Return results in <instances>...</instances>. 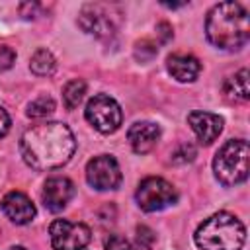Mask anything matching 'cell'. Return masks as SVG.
Masks as SVG:
<instances>
[{"instance_id": "cell-1", "label": "cell", "mask_w": 250, "mask_h": 250, "mask_svg": "<svg viewBox=\"0 0 250 250\" xmlns=\"http://www.w3.org/2000/svg\"><path fill=\"white\" fill-rule=\"evenodd\" d=\"M76 141L72 131L59 121L39 123L21 135L20 150L23 160L35 170H53L70 160Z\"/></svg>"}, {"instance_id": "cell-2", "label": "cell", "mask_w": 250, "mask_h": 250, "mask_svg": "<svg viewBox=\"0 0 250 250\" xmlns=\"http://www.w3.org/2000/svg\"><path fill=\"white\" fill-rule=\"evenodd\" d=\"M205 33L209 43L217 49H240L250 37L248 12L238 2H221L209 10L205 20Z\"/></svg>"}, {"instance_id": "cell-3", "label": "cell", "mask_w": 250, "mask_h": 250, "mask_svg": "<svg viewBox=\"0 0 250 250\" xmlns=\"http://www.w3.org/2000/svg\"><path fill=\"white\" fill-rule=\"evenodd\" d=\"M244 238V225L227 211L211 215L195 230V244L199 250H240Z\"/></svg>"}, {"instance_id": "cell-4", "label": "cell", "mask_w": 250, "mask_h": 250, "mask_svg": "<svg viewBox=\"0 0 250 250\" xmlns=\"http://www.w3.org/2000/svg\"><path fill=\"white\" fill-rule=\"evenodd\" d=\"M248 143L244 139L227 141L213 158V172L225 186H236L248 178Z\"/></svg>"}, {"instance_id": "cell-5", "label": "cell", "mask_w": 250, "mask_h": 250, "mask_svg": "<svg viewBox=\"0 0 250 250\" xmlns=\"http://www.w3.org/2000/svg\"><path fill=\"white\" fill-rule=\"evenodd\" d=\"M84 115L90 121V125L96 131L104 133V135H109V133L117 131L119 125H121V121H123V113H121L119 104L113 98L105 96V94L94 96L86 104Z\"/></svg>"}, {"instance_id": "cell-6", "label": "cell", "mask_w": 250, "mask_h": 250, "mask_svg": "<svg viewBox=\"0 0 250 250\" xmlns=\"http://www.w3.org/2000/svg\"><path fill=\"white\" fill-rule=\"evenodd\" d=\"M135 199L143 211L152 213V211H160V209H166L172 203H176L178 193L170 182L150 176L139 184V188L135 191Z\"/></svg>"}, {"instance_id": "cell-7", "label": "cell", "mask_w": 250, "mask_h": 250, "mask_svg": "<svg viewBox=\"0 0 250 250\" xmlns=\"http://www.w3.org/2000/svg\"><path fill=\"white\" fill-rule=\"evenodd\" d=\"M51 244L55 250H82L90 242V229L84 223L57 219L49 227Z\"/></svg>"}, {"instance_id": "cell-8", "label": "cell", "mask_w": 250, "mask_h": 250, "mask_svg": "<svg viewBox=\"0 0 250 250\" xmlns=\"http://www.w3.org/2000/svg\"><path fill=\"white\" fill-rule=\"evenodd\" d=\"M86 180L94 189H115L121 184V170L113 156H94L86 166Z\"/></svg>"}, {"instance_id": "cell-9", "label": "cell", "mask_w": 250, "mask_h": 250, "mask_svg": "<svg viewBox=\"0 0 250 250\" xmlns=\"http://www.w3.org/2000/svg\"><path fill=\"white\" fill-rule=\"evenodd\" d=\"M111 10H107L105 6L100 4H88L82 8L80 16H78V23L80 27L96 37H111L115 33V21L111 18Z\"/></svg>"}, {"instance_id": "cell-10", "label": "cell", "mask_w": 250, "mask_h": 250, "mask_svg": "<svg viewBox=\"0 0 250 250\" xmlns=\"http://www.w3.org/2000/svg\"><path fill=\"white\" fill-rule=\"evenodd\" d=\"M72 197H74V184L68 178H61V176L49 178L41 191V199L45 207L53 213L62 211Z\"/></svg>"}, {"instance_id": "cell-11", "label": "cell", "mask_w": 250, "mask_h": 250, "mask_svg": "<svg viewBox=\"0 0 250 250\" xmlns=\"http://www.w3.org/2000/svg\"><path fill=\"white\" fill-rule=\"evenodd\" d=\"M2 211L16 225H27L35 217V205L21 191H10V193H6L4 199H2Z\"/></svg>"}, {"instance_id": "cell-12", "label": "cell", "mask_w": 250, "mask_h": 250, "mask_svg": "<svg viewBox=\"0 0 250 250\" xmlns=\"http://www.w3.org/2000/svg\"><path fill=\"white\" fill-rule=\"evenodd\" d=\"M188 123L201 145H211L223 131V119L209 111H191L188 115Z\"/></svg>"}, {"instance_id": "cell-13", "label": "cell", "mask_w": 250, "mask_h": 250, "mask_svg": "<svg viewBox=\"0 0 250 250\" xmlns=\"http://www.w3.org/2000/svg\"><path fill=\"white\" fill-rule=\"evenodd\" d=\"M158 139H160V127L156 123H150V121L133 123L129 127V131H127V141H129L131 148L137 154L150 152L156 146Z\"/></svg>"}, {"instance_id": "cell-14", "label": "cell", "mask_w": 250, "mask_h": 250, "mask_svg": "<svg viewBox=\"0 0 250 250\" xmlns=\"http://www.w3.org/2000/svg\"><path fill=\"white\" fill-rule=\"evenodd\" d=\"M166 66H168V72L180 82H193L201 72L199 61L193 55H184V53L170 55L166 59Z\"/></svg>"}, {"instance_id": "cell-15", "label": "cell", "mask_w": 250, "mask_h": 250, "mask_svg": "<svg viewBox=\"0 0 250 250\" xmlns=\"http://www.w3.org/2000/svg\"><path fill=\"white\" fill-rule=\"evenodd\" d=\"M223 92L232 102H246L250 98V82H248V70L242 68L236 74L229 76L223 84Z\"/></svg>"}, {"instance_id": "cell-16", "label": "cell", "mask_w": 250, "mask_h": 250, "mask_svg": "<svg viewBox=\"0 0 250 250\" xmlns=\"http://www.w3.org/2000/svg\"><path fill=\"white\" fill-rule=\"evenodd\" d=\"M55 57L51 55V51L47 49H39L33 53L31 57V62H29V68L37 74V76H49L53 70H55Z\"/></svg>"}, {"instance_id": "cell-17", "label": "cell", "mask_w": 250, "mask_h": 250, "mask_svg": "<svg viewBox=\"0 0 250 250\" xmlns=\"http://www.w3.org/2000/svg\"><path fill=\"white\" fill-rule=\"evenodd\" d=\"M84 94H86V82L76 78V80H70L64 90H62V100H64V105L68 109H74L80 105V102L84 100Z\"/></svg>"}, {"instance_id": "cell-18", "label": "cell", "mask_w": 250, "mask_h": 250, "mask_svg": "<svg viewBox=\"0 0 250 250\" xmlns=\"http://www.w3.org/2000/svg\"><path fill=\"white\" fill-rule=\"evenodd\" d=\"M53 111H55V102H53V98H47V96H41L27 105L29 117H47Z\"/></svg>"}, {"instance_id": "cell-19", "label": "cell", "mask_w": 250, "mask_h": 250, "mask_svg": "<svg viewBox=\"0 0 250 250\" xmlns=\"http://www.w3.org/2000/svg\"><path fill=\"white\" fill-rule=\"evenodd\" d=\"M154 240H156L154 230L148 229L146 225H139L137 230H135V246H133V250H150Z\"/></svg>"}, {"instance_id": "cell-20", "label": "cell", "mask_w": 250, "mask_h": 250, "mask_svg": "<svg viewBox=\"0 0 250 250\" xmlns=\"http://www.w3.org/2000/svg\"><path fill=\"white\" fill-rule=\"evenodd\" d=\"M156 51H158V47H156V43H152L150 39H143V41H137V43H135V57H137L141 62L150 61V59L156 55Z\"/></svg>"}, {"instance_id": "cell-21", "label": "cell", "mask_w": 250, "mask_h": 250, "mask_svg": "<svg viewBox=\"0 0 250 250\" xmlns=\"http://www.w3.org/2000/svg\"><path fill=\"white\" fill-rule=\"evenodd\" d=\"M193 158H195V148H193V145H189V143L180 145L178 150L172 154V160L178 162V164H182V162H191Z\"/></svg>"}, {"instance_id": "cell-22", "label": "cell", "mask_w": 250, "mask_h": 250, "mask_svg": "<svg viewBox=\"0 0 250 250\" xmlns=\"http://www.w3.org/2000/svg\"><path fill=\"white\" fill-rule=\"evenodd\" d=\"M104 244H105V250H133V244L119 234H109Z\"/></svg>"}, {"instance_id": "cell-23", "label": "cell", "mask_w": 250, "mask_h": 250, "mask_svg": "<svg viewBox=\"0 0 250 250\" xmlns=\"http://www.w3.org/2000/svg\"><path fill=\"white\" fill-rule=\"evenodd\" d=\"M14 61H16V53L10 47L2 45L0 47V68H10L14 64Z\"/></svg>"}, {"instance_id": "cell-24", "label": "cell", "mask_w": 250, "mask_h": 250, "mask_svg": "<svg viewBox=\"0 0 250 250\" xmlns=\"http://www.w3.org/2000/svg\"><path fill=\"white\" fill-rule=\"evenodd\" d=\"M156 33L160 35V41H162V43H166V41L172 37V27H170L166 21H162V23H158V25H156Z\"/></svg>"}, {"instance_id": "cell-25", "label": "cell", "mask_w": 250, "mask_h": 250, "mask_svg": "<svg viewBox=\"0 0 250 250\" xmlns=\"http://www.w3.org/2000/svg\"><path fill=\"white\" fill-rule=\"evenodd\" d=\"M10 131V115L6 113L4 107H0V137H4Z\"/></svg>"}, {"instance_id": "cell-26", "label": "cell", "mask_w": 250, "mask_h": 250, "mask_svg": "<svg viewBox=\"0 0 250 250\" xmlns=\"http://www.w3.org/2000/svg\"><path fill=\"white\" fill-rule=\"evenodd\" d=\"M8 250H25V248H21V246H12V248H8Z\"/></svg>"}]
</instances>
